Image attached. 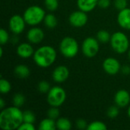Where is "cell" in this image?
Wrapping results in <instances>:
<instances>
[{
	"label": "cell",
	"mask_w": 130,
	"mask_h": 130,
	"mask_svg": "<svg viewBox=\"0 0 130 130\" xmlns=\"http://www.w3.org/2000/svg\"><path fill=\"white\" fill-rule=\"evenodd\" d=\"M23 122V112L20 107L11 106L2 110L0 113V128L2 129H18Z\"/></svg>",
	"instance_id": "obj_1"
},
{
	"label": "cell",
	"mask_w": 130,
	"mask_h": 130,
	"mask_svg": "<svg viewBox=\"0 0 130 130\" xmlns=\"http://www.w3.org/2000/svg\"><path fill=\"white\" fill-rule=\"evenodd\" d=\"M57 53L56 50L49 45L39 47L34 51L33 59L37 66L41 68H48L51 66L56 60Z\"/></svg>",
	"instance_id": "obj_2"
},
{
	"label": "cell",
	"mask_w": 130,
	"mask_h": 130,
	"mask_svg": "<svg viewBox=\"0 0 130 130\" xmlns=\"http://www.w3.org/2000/svg\"><path fill=\"white\" fill-rule=\"evenodd\" d=\"M46 16L45 11L38 5H31L26 8L23 14L24 21L28 25L36 26L43 21Z\"/></svg>",
	"instance_id": "obj_3"
},
{
	"label": "cell",
	"mask_w": 130,
	"mask_h": 130,
	"mask_svg": "<svg viewBox=\"0 0 130 130\" xmlns=\"http://www.w3.org/2000/svg\"><path fill=\"white\" fill-rule=\"evenodd\" d=\"M110 45L112 49L119 54L126 53L129 49V40L126 34L121 31H117L111 35Z\"/></svg>",
	"instance_id": "obj_4"
},
{
	"label": "cell",
	"mask_w": 130,
	"mask_h": 130,
	"mask_svg": "<svg viewBox=\"0 0 130 130\" xmlns=\"http://www.w3.org/2000/svg\"><path fill=\"white\" fill-rule=\"evenodd\" d=\"M79 46L77 40L72 37H64L59 43V50L63 56L68 59L75 57L78 53Z\"/></svg>",
	"instance_id": "obj_5"
},
{
	"label": "cell",
	"mask_w": 130,
	"mask_h": 130,
	"mask_svg": "<svg viewBox=\"0 0 130 130\" xmlns=\"http://www.w3.org/2000/svg\"><path fill=\"white\" fill-rule=\"evenodd\" d=\"M66 99V91L59 87V86H54L50 88L49 92L47 93V103L51 107H59L63 104Z\"/></svg>",
	"instance_id": "obj_6"
},
{
	"label": "cell",
	"mask_w": 130,
	"mask_h": 130,
	"mask_svg": "<svg viewBox=\"0 0 130 130\" xmlns=\"http://www.w3.org/2000/svg\"><path fill=\"white\" fill-rule=\"evenodd\" d=\"M99 41L94 37H87L82 44V51L88 58L94 57L99 52Z\"/></svg>",
	"instance_id": "obj_7"
},
{
	"label": "cell",
	"mask_w": 130,
	"mask_h": 130,
	"mask_svg": "<svg viewBox=\"0 0 130 130\" xmlns=\"http://www.w3.org/2000/svg\"><path fill=\"white\" fill-rule=\"evenodd\" d=\"M26 21L23 16L19 14H14L12 15L8 21V27L10 30L14 34L18 35L21 34L25 29Z\"/></svg>",
	"instance_id": "obj_8"
},
{
	"label": "cell",
	"mask_w": 130,
	"mask_h": 130,
	"mask_svg": "<svg viewBox=\"0 0 130 130\" xmlns=\"http://www.w3.org/2000/svg\"><path fill=\"white\" fill-rule=\"evenodd\" d=\"M86 13L87 12H85L80 9L71 13L69 18L70 24L74 27H84L88 21V17Z\"/></svg>",
	"instance_id": "obj_9"
},
{
	"label": "cell",
	"mask_w": 130,
	"mask_h": 130,
	"mask_svg": "<svg viewBox=\"0 0 130 130\" xmlns=\"http://www.w3.org/2000/svg\"><path fill=\"white\" fill-rule=\"evenodd\" d=\"M103 69L106 73L113 75L120 71L121 65L117 59L113 57H108L103 62Z\"/></svg>",
	"instance_id": "obj_10"
},
{
	"label": "cell",
	"mask_w": 130,
	"mask_h": 130,
	"mask_svg": "<svg viewBox=\"0 0 130 130\" xmlns=\"http://www.w3.org/2000/svg\"><path fill=\"white\" fill-rule=\"evenodd\" d=\"M69 77V70L65 66H57L52 73L53 80L56 83H63Z\"/></svg>",
	"instance_id": "obj_11"
},
{
	"label": "cell",
	"mask_w": 130,
	"mask_h": 130,
	"mask_svg": "<svg viewBox=\"0 0 130 130\" xmlns=\"http://www.w3.org/2000/svg\"><path fill=\"white\" fill-rule=\"evenodd\" d=\"M27 39L30 43H40L44 39V32L41 28L34 27L27 31Z\"/></svg>",
	"instance_id": "obj_12"
},
{
	"label": "cell",
	"mask_w": 130,
	"mask_h": 130,
	"mask_svg": "<svg viewBox=\"0 0 130 130\" xmlns=\"http://www.w3.org/2000/svg\"><path fill=\"white\" fill-rule=\"evenodd\" d=\"M114 101L119 107L124 108L127 107L130 103L129 93L124 89L118 91L114 96Z\"/></svg>",
	"instance_id": "obj_13"
},
{
	"label": "cell",
	"mask_w": 130,
	"mask_h": 130,
	"mask_svg": "<svg viewBox=\"0 0 130 130\" xmlns=\"http://www.w3.org/2000/svg\"><path fill=\"white\" fill-rule=\"evenodd\" d=\"M17 54L22 59H28L34 56V50L30 45V43H22L17 46Z\"/></svg>",
	"instance_id": "obj_14"
},
{
	"label": "cell",
	"mask_w": 130,
	"mask_h": 130,
	"mask_svg": "<svg viewBox=\"0 0 130 130\" xmlns=\"http://www.w3.org/2000/svg\"><path fill=\"white\" fill-rule=\"evenodd\" d=\"M117 21L122 28L130 30V8H126L120 11L117 16Z\"/></svg>",
	"instance_id": "obj_15"
},
{
	"label": "cell",
	"mask_w": 130,
	"mask_h": 130,
	"mask_svg": "<svg viewBox=\"0 0 130 130\" xmlns=\"http://www.w3.org/2000/svg\"><path fill=\"white\" fill-rule=\"evenodd\" d=\"M98 5V0H77L78 8L85 12L93 11Z\"/></svg>",
	"instance_id": "obj_16"
},
{
	"label": "cell",
	"mask_w": 130,
	"mask_h": 130,
	"mask_svg": "<svg viewBox=\"0 0 130 130\" xmlns=\"http://www.w3.org/2000/svg\"><path fill=\"white\" fill-rule=\"evenodd\" d=\"M14 75L20 78H27L30 74V69L25 65H18L14 68Z\"/></svg>",
	"instance_id": "obj_17"
},
{
	"label": "cell",
	"mask_w": 130,
	"mask_h": 130,
	"mask_svg": "<svg viewBox=\"0 0 130 130\" xmlns=\"http://www.w3.org/2000/svg\"><path fill=\"white\" fill-rule=\"evenodd\" d=\"M56 129V122H55V120H53L49 117L43 119L39 124L40 130H55Z\"/></svg>",
	"instance_id": "obj_18"
},
{
	"label": "cell",
	"mask_w": 130,
	"mask_h": 130,
	"mask_svg": "<svg viewBox=\"0 0 130 130\" xmlns=\"http://www.w3.org/2000/svg\"><path fill=\"white\" fill-rule=\"evenodd\" d=\"M72 128V123L66 117H59L56 120V129L59 130H69Z\"/></svg>",
	"instance_id": "obj_19"
},
{
	"label": "cell",
	"mask_w": 130,
	"mask_h": 130,
	"mask_svg": "<svg viewBox=\"0 0 130 130\" xmlns=\"http://www.w3.org/2000/svg\"><path fill=\"white\" fill-rule=\"evenodd\" d=\"M43 22H44L45 26L49 29L55 28L57 26V24H58V21H57L56 17L53 14H46V16L44 18V20H43Z\"/></svg>",
	"instance_id": "obj_20"
},
{
	"label": "cell",
	"mask_w": 130,
	"mask_h": 130,
	"mask_svg": "<svg viewBox=\"0 0 130 130\" xmlns=\"http://www.w3.org/2000/svg\"><path fill=\"white\" fill-rule=\"evenodd\" d=\"M96 38L98 39V40L99 42H101L102 43H107L110 41L111 35L107 30H101L98 32Z\"/></svg>",
	"instance_id": "obj_21"
},
{
	"label": "cell",
	"mask_w": 130,
	"mask_h": 130,
	"mask_svg": "<svg viewBox=\"0 0 130 130\" xmlns=\"http://www.w3.org/2000/svg\"><path fill=\"white\" fill-rule=\"evenodd\" d=\"M88 130H107V126L104 122L101 121H94L90 123L87 127Z\"/></svg>",
	"instance_id": "obj_22"
},
{
	"label": "cell",
	"mask_w": 130,
	"mask_h": 130,
	"mask_svg": "<svg viewBox=\"0 0 130 130\" xmlns=\"http://www.w3.org/2000/svg\"><path fill=\"white\" fill-rule=\"evenodd\" d=\"M13 105L18 107H21L25 103V97L21 93H16L12 98Z\"/></svg>",
	"instance_id": "obj_23"
},
{
	"label": "cell",
	"mask_w": 130,
	"mask_h": 130,
	"mask_svg": "<svg viewBox=\"0 0 130 130\" xmlns=\"http://www.w3.org/2000/svg\"><path fill=\"white\" fill-rule=\"evenodd\" d=\"M11 90V83L8 80L2 78L0 79V91H1V93L3 94H5L9 93Z\"/></svg>",
	"instance_id": "obj_24"
},
{
	"label": "cell",
	"mask_w": 130,
	"mask_h": 130,
	"mask_svg": "<svg viewBox=\"0 0 130 130\" xmlns=\"http://www.w3.org/2000/svg\"><path fill=\"white\" fill-rule=\"evenodd\" d=\"M37 88L38 91L42 93V94H47L49 92V91L50 90V85L49 84V82H47L46 81L43 80V81H40L37 85Z\"/></svg>",
	"instance_id": "obj_25"
},
{
	"label": "cell",
	"mask_w": 130,
	"mask_h": 130,
	"mask_svg": "<svg viewBox=\"0 0 130 130\" xmlns=\"http://www.w3.org/2000/svg\"><path fill=\"white\" fill-rule=\"evenodd\" d=\"M44 4L46 8L50 11H56L59 7L58 0H44Z\"/></svg>",
	"instance_id": "obj_26"
},
{
	"label": "cell",
	"mask_w": 130,
	"mask_h": 130,
	"mask_svg": "<svg viewBox=\"0 0 130 130\" xmlns=\"http://www.w3.org/2000/svg\"><path fill=\"white\" fill-rule=\"evenodd\" d=\"M119 107L117 106H111L108 108L107 111V115L109 118L110 119H115L118 117L119 115Z\"/></svg>",
	"instance_id": "obj_27"
},
{
	"label": "cell",
	"mask_w": 130,
	"mask_h": 130,
	"mask_svg": "<svg viewBox=\"0 0 130 130\" xmlns=\"http://www.w3.org/2000/svg\"><path fill=\"white\" fill-rule=\"evenodd\" d=\"M47 117L53 120H57L59 117V110L56 107H51L47 111Z\"/></svg>",
	"instance_id": "obj_28"
},
{
	"label": "cell",
	"mask_w": 130,
	"mask_h": 130,
	"mask_svg": "<svg viewBox=\"0 0 130 130\" xmlns=\"http://www.w3.org/2000/svg\"><path fill=\"white\" fill-rule=\"evenodd\" d=\"M23 118H24V122L26 123H34L36 120L35 115L30 110H26L23 112Z\"/></svg>",
	"instance_id": "obj_29"
},
{
	"label": "cell",
	"mask_w": 130,
	"mask_h": 130,
	"mask_svg": "<svg viewBox=\"0 0 130 130\" xmlns=\"http://www.w3.org/2000/svg\"><path fill=\"white\" fill-rule=\"evenodd\" d=\"M9 34L7 32L6 30L4 28H2L0 30V43L1 45H5L7 43L9 40Z\"/></svg>",
	"instance_id": "obj_30"
},
{
	"label": "cell",
	"mask_w": 130,
	"mask_h": 130,
	"mask_svg": "<svg viewBox=\"0 0 130 130\" xmlns=\"http://www.w3.org/2000/svg\"><path fill=\"white\" fill-rule=\"evenodd\" d=\"M114 6L117 9L121 11L127 8V0H114Z\"/></svg>",
	"instance_id": "obj_31"
},
{
	"label": "cell",
	"mask_w": 130,
	"mask_h": 130,
	"mask_svg": "<svg viewBox=\"0 0 130 130\" xmlns=\"http://www.w3.org/2000/svg\"><path fill=\"white\" fill-rule=\"evenodd\" d=\"M18 130H34L35 127L34 126V123H26V122H23L21 123V125L18 127Z\"/></svg>",
	"instance_id": "obj_32"
},
{
	"label": "cell",
	"mask_w": 130,
	"mask_h": 130,
	"mask_svg": "<svg viewBox=\"0 0 130 130\" xmlns=\"http://www.w3.org/2000/svg\"><path fill=\"white\" fill-rule=\"evenodd\" d=\"M88 125V124H87V122L85 120L79 119L76 121V127L79 129H87Z\"/></svg>",
	"instance_id": "obj_33"
},
{
	"label": "cell",
	"mask_w": 130,
	"mask_h": 130,
	"mask_svg": "<svg viewBox=\"0 0 130 130\" xmlns=\"http://www.w3.org/2000/svg\"><path fill=\"white\" fill-rule=\"evenodd\" d=\"M100 8L106 9L110 5V0H98V5Z\"/></svg>",
	"instance_id": "obj_34"
},
{
	"label": "cell",
	"mask_w": 130,
	"mask_h": 130,
	"mask_svg": "<svg viewBox=\"0 0 130 130\" xmlns=\"http://www.w3.org/2000/svg\"><path fill=\"white\" fill-rule=\"evenodd\" d=\"M122 72L125 75H129L130 74V67L128 66H125L122 67Z\"/></svg>",
	"instance_id": "obj_35"
},
{
	"label": "cell",
	"mask_w": 130,
	"mask_h": 130,
	"mask_svg": "<svg viewBox=\"0 0 130 130\" xmlns=\"http://www.w3.org/2000/svg\"><path fill=\"white\" fill-rule=\"evenodd\" d=\"M5 101L3 98H1L0 99V108L2 110H3L5 108Z\"/></svg>",
	"instance_id": "obj_36"
},
{
	"label": "cell",
	"mask_w": 130,
	"mask_h": 130,
	"mask_svg": "<svg viewBox=\"0 0 130 130\" xmlns=\"http://www.w3.org/2000/svg\"><path fill=\"white\" fill-rule=\"evenodd\" d=\"M2 54H3V48L1 46L0 47V56L2 57Z\"/></svg>",
	"instance_id": "obj_37"
},
{
	"label": "cell",
	"mask_w": 130,
	"mask_h": 130,
	"mask_svg": "<svg viewBox=\"0 0 130 130\" xmlns=\"http://www.w3.org/2000/svg\"><path fill=\"white\" fill-rule=\"evenodd\" d=\"M127 113H128V116H129V117L130 118V106L129 107V108H128V112H127Z\"/></svg>",
	"instance_id": "obj_38"
},
{
	"label": "cell",
	"mask_w": 130,
	"mask_h": 130,
	"mask_svg": "<svg viewBox=\"0 0 130 130\" xmlns=\"http://www.w3.org/2000/svg\"><path fill=\"white\" fill-rule=\"evenodd\" d=\"M128 55H129V58L130 59V48L129 49V52H128Z\"/></svg>",
	"instance_id": "obj_39"
}]
</instances>
